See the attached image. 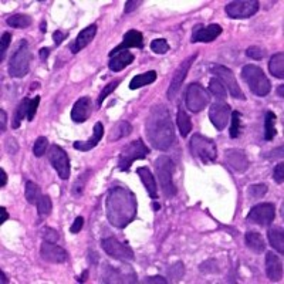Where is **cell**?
Masks as SVG:
<instances>
[{
  "label": "cell",
  "mask_w": 284,
  "mask_h": 284,
  "mask_svg": "<svg viewBox=\"0 0 284 284\" xmlns=\"http://www.w3.org/2000/svg\"><path fill=\"white\" fill-rule=\"evenodd\" d=\"M107 218L115 228H125L134 221L136 215L135 195L124 186H115L108 192L107 200Z\"/></svg>",
  "instance_id": "7a4b0ae2"
},
{
  "label": "cell",
  "mask_w": 284,
  "mask_h": 284,
  "mask_svg": "<svg viewBox=\"0 0 284 284\" xmlns=\"http://www.w3.org/2000/svg\"><path fill=\"white\" fill-rule=\"evenodd\" d=\"M245 242L246 246H247L252 252L263 253L266 250V243H264V240H263L260 233H257V232H249V233H246Z\"/></svg>",
  "instance_id": "83f0119b"
},
{
  "label": "cell",
  "mask_w": 284,
  "mask_h": 284,
  "mask_svg": "<svg viewBox=\"0 0 284 284\" xmlns=\"http://www.w3.org/2000/svg\"><path fill=\"white\" fill-rule=\"evenodd\" d=\"M176 125H178V129L181 132L182 138H186L188 134L190 132V129H192V122H190V118L188 117V114L183 111V108H179V111H178Z\"/></svg>",
  "instance_id": "1f68e13d"
},
{
  "label": "cell",
  "mask_w": 284,
  "mask_h": 284,
  "mask_svg": "<svg viewBox=\"0 0 284 284\" xmlns=\"http://www.w3.org/2000/svg\"><path fill=\"white\" fill-rule=\"evenodd\" d=\"M226 164L237 172H245L249 168V159L246 154L240 150H228L225 154Z\"/></svg>",
  "instance_id": "d6986e66"
},
{
  "label": "cell",
  "mask_w": 284,
  "mask_h": 284,
  "mask_svg": "<svg viewBox=\"0 0 284 284\" xmlns=\"http://www.w3.org/2000/svg\"><path fill=\"white\" fill-rule=\"evenodd\" d=\"M64 37H65V34H63V32H60V30H55V32L53 33V39H54L55 46H60Z\"/></svg>",
  "instance_id": "db71d44e"
},
{
  "label": "cell",
  "mask_w": 284,
  "mask_h": 284,
  "mask_svg": "<svg viewBox=\"0 0 284 284\" xmlns=\"http://www.w3.org/2000/svg\"><path fill=\"white\" fill-rule=\"evenodd\" d=\"M46 30H47V29H46V22H43V23H41V32L46 33Z\"/></svg>",
  "instance_id": "e7e4bbea"
},
{
  "label": "cell",
  "mask_w": 284,
  "mask_h": 284,
  "mask_svg": "<svg viewBox=\"0 0 284 284\" xmlns=\"http://www.w3.org/2000/svg\"><path fill=\"white\" fill-rule=\"evenodd\" d=\"M6 183H8V175L5 172V169H0V186L3 188L6 186Z\"/></svg>",
  "instance_id": "680465c9"
},
{
  "label": "cell",
  "mask_w": 284,
  "mask_h": 284,
  "mask_svg": "<svg viewBox=\"0 0 284 284\" xmlns=\"http://www.w3.org/2000/svg\"><path fill=\"white\" fill-rule=\"evenodd\" d=\"M209 91H210V94H212L213 97L219 98L222 101L226 98V88H225V86H223L216 77H213V79H210V81H209Z\"/></svg>",
  "instance_id": "8d00e7d4"
},
{
  "label": "cell",
  "mask_w": 284,
  "mask_h": 284,
  "mask_svg": "<svg viewBox=\"0 0 284 284\" xmlns=\"http://www.w3.org/2000/svg\"><path fill=\"white\" fill-rule=\"evenodd\" d=\"M86 280H87V271L83 273V276H81V278H79V281L80 283H83V281H86Z\"/></svg>",
  "instance_id": "6125c7cd"
},
{
  "label": "cell",
  "mask_w": 284,
  "mask_h": 284,
  "mask_svg": "<svg viewBox=\"0 0 284 284\" xmlns=\"http://www.w3.org/2000/svg\"><path fill=\"white\" fill-rule=\"evenodd\" d=\"M139 5H142V2H139V0H128L125 3L124 12H125V13H131V12H134L135 9L138 8Z\"/></svg>",
  "instance_id": "f5cc1de1"
},
{
  "label": "cell",
  "mask_w": 284,
  "mask_h": 284,
  "mask_svg": "<svg viewBox=\"0 0 284 284\" xmlns=\"http://www.w3.org/2000/svg\"><path fill=\"white\" fill-rule=\"evenodd\" d=\"M151 50L157 54H166L169 51V44L165 39H157L151 43Z\"/></svg>",
  "instance_id": "7bdbcfd3"
},
{
  "label": "cell",
  "mask_w": 284,
  "mask_h": 284,
  "mask_svg": "<svg viewBox=\"0 0 284 284\" xmlns=\"http://www.w3.org/2000/svg\"><path fill=\"white\" fill-rule=\"evenodd\" d=\"M210 103V97L205 88L197 83H192L186 88L185 93V104L188 110L192 112H200L203 111Z\"/></svg>",
  "instance_id": "ba28073f"
},
{
  "label": "cell",
  "mask_w": 284,
  "mask_h": 284,
  "mask_svg": "<svg viewBox=\"0 0 284 284\" xmlns=\"http://www.w3.org/2000/svg\"><path fill=\"white\" fill-rule=\"evenodd\" d=\"M267 193L266 185H252L249 188V196L250 197H263Z\"/></svg>",
  "instance_id": "bcb514c9"
},
{
  "label": "cell",
  "mask_w": 284,
  "mask_h": 284,
  "mask_svg": "<svg viewBox=\"0 0 284 284\" xmlns=\"http://www.w3.org/2000/svg\"><path fill=\"white\" fill-rule=\"evenodd\" d=\"M196 60V55H192L189 58H186V60H183L181 63V65L176 68V71L174 73V77L171 80V84H169V88H168V98L169 100H174L176 94H178V91L181 90L182 84H183V81L186 79V74H188V71H189L190 65L192 63Z\"/></svg>",
  "instance_id": "9a60e30c"
},
{
  "label": "cell",
  "mask_w": 284,
  "mask_h": 284,
  "mask_svg": "<svg viewBox=\"0 0 284 284\" xmlns=\"http://www.w3.org/2000/svg\"><path fill=\"white\" fill-rule=\"evenodd\" d=\"M40 104V97H34L33 100H30V105H29V112H27V119L29 121H32L34 118V115H36V112H37V107H39Z\"/></svg>",
  "instance_id": "681fc988"
},
{
  "label": "cell",
  "mask_w": 284,
  "mask_h": 284,
  "mask_svg": "<svg viewBox=\"0 0 284 284\" xmlns=\"http://www.w3.org/2000/svg\"><path fill=\"white\" fill-rule=\"evenodd\" d=\"M10 33H3L2 34V40H0V60L5 61V57H6V50H8L9 44H10Z\"/></svg>",
  "instance_id": "f6af8a7d"
},
{
  "label": "cell",
  "mask_w": 284,
  "mask_h": 284,
  "mask_svg": "<svg viewBox=\"0 0 284 284\" xmlns=\"http://www.w3.org/2000/svg\"><path fill=\"white\" fill-rule=\"evenodd\" d=\"M30 58L32 54L29 50V44L26 40H22L9 61V74L13 79H23L30 68Z\"/></svg>",
  "instance_id": "8992f818"
},
{
  "label": "cell",
  "mask_w": 284,
  "mask_h": 284,
  "mask_svg": "<svg viewBox=\"0 0 284 284\" xmlns=\"http://www.w3.org/2000/svg\"><path fill=\"white\" fill-rule=\"evenodd\" d=\"M101 278H103V283H136L135 274L131 276L129 273H122L119 268L114 267L111 264H104Z\"/></svg>",
  "instance_id": "ac0fdd59"
},
{
  "label": "cell",
  "mask_w": 284,
  "mask_h": 284,
  "mask_svg": "<svg viewBox=\"0 0 284 284\" xmlns=\"http://www.w3.org/2000/svg\"><path fill=\"white\" fill-rule=\"evenodd\" d=\"M95 34H97V26L95 24H91L86 29H83L81 32L79 33L77 39L74 40V43L71 44V53L73 54H77L79 51H81L83 48H86L94 40Z\"/></svg>",
  "instance_id": "7402d4cb"
},
{
  "label": "cell",
  "mask_w": 284,
  "mask_h": 284,
  "mask_svg": "<svg viewBox=\"0 0 284 284\" xmlns=\"http://www.w3.org/2000/svg\"><path fill=\"white\" fill-rule=\"evenodd\" d=\"M246 54L247 57H250L253 60H261L263 57H264V50L260 47H257V46H252V47L247 48V51H246Z\"/></svg>",
  "instance_id": "c3c4849f"
},
{
  "label": "cell",
  "mask_w": 284,
  "mask_h": 284,
  "mask_svg": "<svg viewBox=\"0 0 284 284\" xmlns=\"http://www.w3.org/2000/svg\"><path fill=\"white\" fill-rule=\"evenodd\" d=\"M183 274H185V267H183L182 261H178V263H175L174 266H171V267L168 268V277L175 280V281L181 280Z\"/></svg>",
  "instance_id": "60d3db41"
},
{
  "label": "cell",
  "mask_w": 284,
  "mask_h": 284,
  "mask_svg": "<svg viewBox=\"0 0 284 284\" xmlns=\"http://www.w3.org/2000/svg\"><path fill=\"white\" fill-rule=\"evenodd\" d=\"M135 60L134 54L131 51H119V53H115V54L110 55V63H108V67H110L111 71L114 73H118V71L124 70L126 65L132 63Z\"/></svg>",
  "instance_id": "cb8c5ba5"
},
{
  "label": "cell",
  "mask_w": 284,
  "mask_h": 284,
  "mask_svg": "<svg viewBox=\"0 0 284 284\" xmlns=\"http://www.w3.org/2000/svg\"><path fill=\"white\" fill-rule=\"evenodd\" d=\"M83 226H84V219H83L81 216H79V218H76L74 223L71 225L70 232L73 233V235H76V233H80V232H81V229H83Z\"/></svg>",
  "instance_id": "816d5d0a"
},
{
  "label": "cell",
  "mask_w": 284,
  "mask_h": 284,
  "mask_svg": "<svg viewBox=\"0 0 284 284\" xmlns=\"http://www.w3.org/2000/svg\"><path fill=\"white\" fill-rule=\"evenodd\" d=\"M212 74L216 76V79L221 81L222 84L225 86V88L229 90L230 95H232L233 98L245 100L246 97L245 94H243V91H242V88L237 84L233 73H232L228 67H225V65H215V67H212Z\"/></svg>",
  "instance_id": "8fae6325"
},
{
  "label": "cell",
  "mask_w": 284,
  "mask_h": 284,
  "mask_svg": "<svg viewBox=\"0 0 284 284\" xmlns=\"http://www.w3.org/2000/svg\"><path fill=\"white\" fill-rule=\"evenodd\" d=\"M268 242L273 249H276L277 252L280 254L284 253V235H283V229H278V228H274V229H270L267 233Z\"/></svg>",
  "instance_id": "4dcf8cb0"
},
{
  "label": "cell",
  "mask_w": 284,
  "mask_h": 284,
  "mask_svg": "<svg viewBox=\"0 0 284 284\" xmlns=\"http://www.w3.org/2000/svg\"><path fill=\"white\" fill-rule=\"evenodd\" d=\"M36 205H37V212H39L40 218H44V216L50 215V212H51V207H53V205H51V199H50L47 195L40 196Z\"/></svg>",
  "instance_id": "f35d334b"
},
{
  "label": "cell",
  "mask_w": 284,
  "mask_h": 284,
  "mask_svg": "<svg viewBox=\"0 0 284 284\" xmlns=\"http://www.w3.org/2000/svg\"><path fill=\"white\" fill-rule=\"evenodd\" d=\"M145 283H168V280L164 278V277L161 276H155V277H148L147 280H145Z\"/></svg>",
  "instance_id": "11a10c76"
},
{
  "label": "cell",
  "mask_w": 284,
  "mask_h": 284,
  "mask_svg": "<svg viewBox=\"0 0 284 284\" xmlns=\"http://www.w3.org/2000/svg\"><path fill=\"white\" fill-rule=\"evenodd\" d=\"M147 138L152 148L166 151L172 147L175 141V129L169 111L162 104L154 105L145 124Z\"/></svg>",
  "instance_id": "6da1fadb"
},
{
  "label": "cell",
  "mask_w": 284,
  "mask_h": 284,
  "mask_svg": "<svg viewBox=\"0 0 284 284\" xmlns=\"http://www.w3.org/2000/svg\"><path fill=\"white\" fill-rule=\"evenodd\" d=\"M242 79L249 86L250 91L257 97H266L271 91V83L260 67L247 64L242 68Z\"/></svg>",
  "instance_id": "3957f363"
},
{
  "label": "cell",
  "mask_w": 284,
  "mask_h": 284,
  "mask_svg": "<svg viewBox=\"0 0 284 284\" xmlns=\"http://www.w3.org/2000/svg\"><path fill=\"white\" fill-rule=\"evenodd\" d=\"M276 218V207L273 203H259L253 206L247 215V221L256 223L259 226L267 228Z\"/></svg>",
  "instance_id": "4fadbf2b"
},
{
  "label": "cell",
  "mask_w": 284,
  "mask_h": 284,
  "mask_svg": "<svg viewBox=\"0 0 284 284\" xmlns=\"http://www.w3.org/2000/svg\"><path fill=\"white\" fill-rule=\"evenodd\" d=\"M8 24L15 29H26L32 24V17L26 15H13L8 19Z\"/></svg>",
  "instance_id": "e575fe53"
},
{
  "label": "cell",
  "mask_w": 284,
  "mask_h": 284,
  "mask_svg": "<svg viewBox=\"0 0 284 284\" xmlns=\"http://www.w3.org/2000/svg\"><path fill=\"white\" fill-rule=\"evenodd\" d=\"M276 122H277V117L274 112L268 111L264 117V138L267 141H271L277 134L276 129Z\"/></svg>",
  "instance_id": "d6a6232c"
},
{
  "label": "cell",
  "mask_w": 284,
  "mask_h": 284,
  "mask_svg": "<svg viewBox=\"0 0 284 284\" xmlns=\"http://www.w3.org/2000/svg\"><path fill=\"white\" fill-rule=\"evenodd\" d=\"M155 171L161 183V188L164 190L166 197H174L176 195V186L174 183L175 164L172 159L166 155H161L155 161Z\"/></svg>",
  "instance_id": "5b68a950"
},
{
  "label": "cell",
  "mask_w": 284,
  "mask_h": 284,
  "mask_svg": "<svg viewBox=\"0 0 284 284\" xmlns=\"http://www.w3.org/2000/svg\"><path fill=\"white\" fill-rule=\"evenodd\" d=\"M91 100L88 97H81L76 101L73 110H71V119L74 122H84L91 115Z\"/></svg>",
  "instance_id": "44dd1931"
},
{
  "label": "cell",
  "mask_w": 284,
  "mask_h": 284,
  "mask_svg": "<svg viewBox=\"0 0 284 284\" xmlns=\"http://www.w3.org/2000/svg\"><path fill=\"white\" fill-rule=\"evenodd\" d=\"M232 125H230V138H239V135L243 129L242 125V112L233 111L232 114Z\"/></svg>",
  "instance_id": "d590c367"
},
{
  "label": "cell",
  "mask_w": 284,
  "mask_h": 284,
  "mask_svg": "<svg viewBox=\"0 0 284 284\" xmlns=\"http://www.w3.org/2000/svg\"><path fill=\"white\" fill-rule=\"evenodd\" d=\"M48 148V141L46 136H39L36 142H34V147H33V154L36 157H43L46 154V151Z\"/></svg>",
  "instance_id": "b9f144b4"
},
{
  "label": "cell",
  "mask_w": 284,
  "mask_h": 284,
  "mask_svg": "<svg viewBox=\"0 0 284 284\" xmlns=\"http://www.w3.org/2000/svg\"><path fill=\"white\" fill-rule=\"evenodd\" d=\"M230 114H232V110H230L229 104H226L225 101H218L210 105L209 118L218 131H223L229 122Z\"/></svg>",
  "instance_id": "5bb4252c"
},
{
  "label": "cell",
  "mask_w": 284,
  "mask_h": 284,
  "mask_svg": "<svg viewBox=\"0 0 284 284\" xmlns=\"http://www.w3.org/2000/svg\"><path fill=\"white\" fill-rule=\"evenodd\" d=\"M222 34V27L219 24H209V26H202L196 24L192 30V43H210L216 40Z\"/></svg>",
  "instance_id": "2e32d148"
},
{
  "label": "cell",
  "mask_w": 284,
  "mask_h": 284,
  "mask_svg": "<svg viewBox=\"0 0 284 284\" xmlns=\"http://www.w3.org/2000/svg\"><path fill=\"white\" fill-rule=\"evenodd\" d=\"M283 91H284V87L283 86H280L278 90H277V94H278V97H281V98H283Z\"/></svg>",
  "instance_id": "be15d7a7"
},
{
  "label": "cell",
  "mask_w": 284,
  "mask_h": 284,
  "mask_svg": "<svg viewBox=\"0 0 284 284\" xmlns=\"http://www.w3.org/2000/svg\"><path fill=\"white\" fill-rule=\"evenodd\" d=\"M268 70L270 74H273L277 79H283L284 77V54L283 53H277L271 58L268 63Z\"/></svg>",
  "instance_id": "f546056e"
},
{
  "label": "cell",
  "mask_w": 284,
  "mask_h": 284,
  "mask_svg": "<svg viewBox=\"0 0 284 284\" xmlns=\"http://www.w3.org/2000/svg\"><path fill=\"white\" fill-rule=\"evenodd\" d=\"M24 195H26V199H27V202L29 203H37V200H39L40 197V188L34 183V182L29 181L26 183V190H24Z\"/></svg>",
  "instance_id": "74e56055"
},
{
  "label": "cell",
  "mask_w": 284,
  "mask_h": 284,
  "mask_svg": "<svg viewBox=\"0 0 284 284\" xmlns=\"http://www.w3.org/2000/svg\"><path fill=\"white\" fill-rule=\"evenodd\" d=\"M155 80H157V73L155 71H147L144 74L135 76L134 79L131 80V83H129V88L131 90H138V88L145 87V86H150Z\"/></svg>",
  "instance_id": "f1b7e54d"
},
{
  "label": "cell",
  "mask_w": 284,
  "mask_h": 284,
  "mask_svg": "<svg viewBox=\"0 0 284 284\" xmlns=\"http://www.w3.org/2000/svg\"><path fill=\"white\" fill-rule=\"evenodd\" d=\"M88 175L90 172H86V174H81L77 178V181L74 182V185H73V190H71V193L74 195V196H81L83 195V192H84V188H86V183L88 181Z\"/></svg>",
  "instance_id": "ab89813d"
},
{
  "label": "cell",
  "mask_w": 284,
  "mask_h": 284,
  "mask_svg": "<svg viewBox=\"0 0 284 284\" xmlns=\"http://www.w3.org/2000/svg\"><path fill=\"white\" fill-rule=\"evenodd\" d=\"M150 154V150L147 148V145L141 139H135L131 144L125 145L118 158V169L119 171H129L131 165L138 159L147 158V155Z\"/></svg>",
  "instance_id": "52a82bcc"
},
{
  "label": "cell",
  "mask_w": 284,
  "mask_h": 284,
  "mask_svg": "<svg viewBox=\"0 0 284 284\" xmlns=\"http://www.w3.org/2000/svg\"><path fill=\"white\" fill-rule=\"evenodd\" d=\"M266 274L271 281H280L283 277V264L273 252L266 254Z\"/></svg>",
  "instance_id": "603a6c76"
},
{
  "label": "cell",
  "mask_w": 284,
  "mask_h": 284,
  "mask_svg": "<svg viewBox=\"0 0 284 284\" xmlns=\"http://www.w3.org/2000/svg\"><path fill=\"white\" fill-rule=\"evenodd\" d=\"M39 54H40V58H41L43 61H46V60H47L48 54H50V50H48V48H41V50L39 51Z\"/></svg>",
  "instance_id": "91938a15"
},
{
  "label": "cell",
  "mask_w": 284,
  "mask_h": 284,
  "mask_svg": "<svg viewBox=\"0 0 284 284\" xmlns=\"http://www.w3.org/2000/svg\"><path fill=\"white\" fill-rule=\"evenodd\" d=\"M190 154L200 161L202 164H210L215 162L218 158V150H216V144L213 139L207 138L205 135L195 134L192 135L189 141Z\"/></svg>",
  "instance_id": "277c9868"
},
{
  "label": "cell",
  "mask_w": 284,
  "mask_h": 284,
  "mask_svg": "<svg viewBox=\"0 0 284 284\" xmlns=\"http://www.w3.org/2000/svg\"><path fill=\"white\" fill-rule=\"evenodd\" d=\"M0 277H2V284H6V283H9V278L6 277V274H5V271H0Z\"/></svg>",
  "instance_id": "94428289"
},
{
  "label": "cell",
  "mask_w": 284,
  "mask_h": 284,
  "mask_svg": "<svg viewBox=\"0 0 284 284\" xmlns=\"http://www.w3.org/2000/svg\"><path fill=\"white\" fill-rule=\"evenodd\" d=\"M101 247L104 252L112 259L122 261H132L134 260V252L132 249L128 246V243H121L117 237H105L101 242Z\"/></svg>",
  "instance_id": "9c48e42d"
},
{
  "label": "cell",
  "mask_w": 284,
  "mask_h": 284,
  "mask_svg": "<svg viewBox=\"0 0 284 284\" xmlns=\"http://www.w3.org/2000/svg\"><path fill=\"white\" fill-rule=\"evenodd\" d=\"M136 174L139 175L142 183H144V186H145V189L148 192L151 199H154V200L158 199V189H157L155 178H154V175H152V172L150 171V168L141 166V168L136 169Z\"/></svg>",
  "instance_id": "d4e9b609"
},
{
  "label": "cell",
  "mask_w": 284,
  "mask_h": 284,
  "mask_svg": "<svg viewBox=\"0 0 284 284\" xmlns=\"http://www.w3.org/2000/svg\"><path fill=\"white\" fill-rule=\"evenodd\" d=\"M118 84H119V81H118V80H115V81H112V83H110L108 86H105V87H104V90L101 91V94H100V97H98V103H97V107H101V104L104 103V100H105V98H107V97H108V95H110L111 93H112V91H114V90L117 88V86H118Z\"/></svg>",
  "instance_id": "ee69618b"
},
{
  "label": "cell",
  "mask_w": 284,
  "mask_h": 284,
  "mask_svg": "<svg viewBox=\"0 0 284 284\" xmlns=\"http://www.w3.org/2000/svg\"><path fill=\"white\" fill-rule=\"evenodd\" d=\"M273 178H274V181L278 183V185H281L284 181V164H278V165L274 168V174H273Z\"/></svg>",
  "instance_id": "f907efd6"
},
{
  "label": "cell",
  "mask_w": 284,
  "mask_h": 284,
  "mask_svg": "<svg viewBox=\"0 0 284 284\" xmlns=\"http://www.w3.org/2000/svg\"><path fill=\"white\" fill-rule=\"evenodd\" d=\"M48 161L61 179L70 178V159H68L67 152L61 147L51 145V148L48 150Z\"/></svg>",
  "instance_id": "7c38bea8"
},
{
  "label": "cell",
  "mask_w": 284,
  "mask_h": 284,
  "mask_svg": "<svg viewBox=\"0 0 284 284\" xmlns=\"http://www.w3.org/2000/svg\"><path fill=\"white\" fill-rule=\"evenodd\" d=\"M6 112L5 110H0V129H2V132H5L6 131Z\"/></svg>",
  "instance_id": "9f6ffc18"
},
{
  "label": "cell",
  "mask_w": 284,
  "mask_h": 284,
  "mask_svg": "<svg viewBox=\"0 0 284 284\" xmlns=\"http://www.w3.org/2000/svg\"><path fill=\"white\" fill-rule=\"evenodd\" d=\"M104 135V126L101 122H97L94 125V131H93V135L88 138V141L83 142V141H76L74 142V148L79 151H90L93 150L94 147L98 145V142L101 141Z\"/></svg>",
  "instance_id": "484cf974"
},
{
  "label": "cell",
  "mask_w": 284,
  "mask_h": 284,
  "mask_svg": "<svg viewBox=\"0 0 284 284\" xmlns=\"http://www.w3.org/2000/svg\"><path fill=\"white\" fill-rule=\"evenodd\" d=\"M40 256L43 260L54 263V264L65 263L68 259V254L63 247L57 246L55 243H51V242H43V245L40 247Z\"/></svg>",
  "instance_id": "e0dca14e"
},
{
  "label": "cell",
  "mask_w": 284,
  "mask_h": 284,
  "mask_svg": "<svg viewBox=\"0 0 284 284\" xmlns=\"http://www.w3.org/2000/svg\"><path fill=\"white\" fill-rule=\"evenodd\" d=\"M9 219V213L6 207H0V225H3Z\"/></svg>",
  "instance_id": "6f0895ef"
},
{
  "label": "cell",
  "mask_w": 284,
  "mask_h": 284,
  "mask_svg": "<svg viewBox=\"0 0 284 284\" xmlns=\"http://www.w3.org/2000/svg\"><path fill=\"white\" fill-rule=\"evenodd\" d=\"M29 105H30V100L29 98H23L20 104L17 105L16 111H15V117H13V128L17 129L24 117L27 118V112H29Z\"/></svg>",
  "instance_id": "836d02e7"
},
{
  "label": "cell",
  "mask_w": 284,
  "mask_h": 284,
  "mask_svg": "<svg viewBox=\"0 0 284 284\" xmlns=\"http://www.w3.org/2000/svg\"><path fill=\"white\" fill-rule=\"evenodd\" d=\"M259 6L260 5L256 0H237L230 2L225 12L232 19H249L259 12Z\"/></svg>",
  "instance_id": "30bf717a"
},
{
  "label": "cell",
  "mask_w": 284,
  "mask_h": 284,
  "mask_svg": "<svg viewBox=\"0 0 284 284\" xmlns=\"http://www.w3.org/2000/svg\"><path fill=\"white\" fill-rule=\"evenodd\" d=\"M41 237H43L44 242L55 243L60 236H58V233H57L54 229H51V228H43V230H41Z\"/></svg>",
  "instance_id": "7dc6e473"
},
{
  "label": "cell",
  "mask_w": 284,
  "mask_h": 284,
  "mask_svg": "<svg viewBox=\"0 0 284 284\" xmlns=\"http://www.w3.org/2000/svg\"><path fill=\"white\" fill-rule=\"evenodd\" d=\"M131 47L144 48V36H142L141 32H138V30H129V32H126L125 34H124L122 43L114 48L112 51H110V55L119 53V51H124L126 48Z\"/></svg>",
  "instance_id": "ffe728a7"
},
{
  "label": "cell",
  "mask_w": 284,
  "mask_h": 284,
  "mask_svg": "<svg viewBox=\"0 0 284 284\" xmlns=\"http://www.w3.org/2000/svg\"><path fill=\"white\" fill-rule=\"evenodd\" d=\"M131 132H132V125L129 122H126V121H119V122H117L115 125L112 126L111 134L108 136V141L115 142L118 139H122V138L128 136Z\"/></svg>",
  "instance_id": "4316f807"
},
{
  "label": "cell",
  "mask_w": 284,
  "mask_h": 284,
  "mask_svg": "<svg viewBox=\"0 0 284 284\" xmlns=\"http://www.w3.org/2000/svg\"><path fill=\"white\" fill-rule=\"evenodd\" d=\"M152 207H154V209H159L161 206H159L158 203H154V205H152Z\"/></svg>",
  "instance_id": "03108f58"
}]
</instances>
